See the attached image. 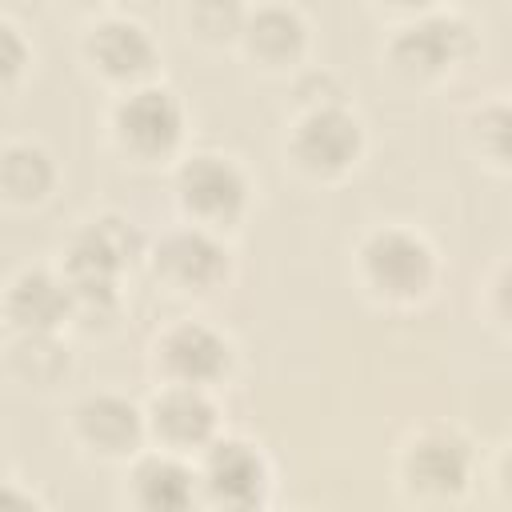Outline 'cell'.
<instances>
[{"mask_svg":"<svg viewBox=\"0 0 512 512\" xmlns=\"http://www.w3.org/2000/svg\"><path fill=\"white\" fill-rule=\"evenodd\" d=\"M476 136H480V148H484L496 164L512 168V104H492V108H484V112L476 116Z\"/></svg>","mask_w":512,"mask_h":512,"instance_id":"cell-20","label":"cell"},{"mask_svg":"<svg viewBox=\"0 0 512 512\" xmlns=\"http://www.w3.org/2000/svg\"><path fill=\"white\" fill-rule=\"evenodd\" d=\"M292 156L312 176H336L360 156V124L336 104L312 108L292 132Z\"/></svg>","mask_w":512,"mask_h":512,"instance_id":"cell-4","label":"cell"},{"mask_svg":"<svg viewBox=\"0 0 512 512\" xmlns=\"http://www.w3.org/2000/svg\"><path fill=\"white\" fill-rule=\"evenodd\" d=\"M472 52V28L456 16H424L392 40V64L404 76H436Z\"/></svg>","mask_w":512,"mask_h":512,"instance_id":"cell-6","label":"cell"},{"mask_svg":"<svg viewBox=\"0 0 512 512\" xmlns=\"http://www.w3.org/2000/svg\"><path fill=\"white\" fill-rule=\"evenodd\" d=\"M0 180H4V192L12 200L28 204V200H40L52 188L56 172H52V160H48L44 148H36V144H8L4 148V164H0Z\"/></svg>","mask_w":512,"mask_h":512,"instance_id":"cell-17","label":"cell"},{"mask_svg":"<svg viewBox=\"0 0 512 512\" xmlns=\"http://www.w3.org/2000/svg\"><path fill=\"white\" fill-rule=\"evenodd\" d=\"M72 4H92V0H72Z\"/></svg>","mask_w":512,"mask_h":512,"instance_id":"cell-25","label":"cell"},{"mask_svg":"<svg viewBox=\"0 0 512 512\" xmlns=\"http://www.w3.org/2000/svg\"><path fill=\"white\" fill-rule=\"evenodd\" d=\"M140 248V236L132 224L104 216L92 220L68 248V284L72 292H100L112 288L116 272L132 260V252Z\"/></svg>","mask_w":512,"mask_h":512,"instance_id":"cell-3","label":"cell"},{"mask_svg":"<svg viewBox=\"0 0 512 512\" xmlns=\"http://www.w3.org/2000/svg\"><path fill=\"white\" fill-rule=\"evenodd\" d=\"M72 312V284L52 280L48 272H24L8 288V316L20 332H56Z\"/></svg>","mask_w":512,"mask_h":512,"instance_id":"cell-13","label":"cell"},{"mask_svg":"<svg viewBox=\"0 0 512 512\" xmlns=\"http://www.w3.org/2000/svg\"><path fill=\"white\" fill-rule=\"evenodd\" d=\"M12 368L28 384H52L68 368V352L52 340V332H24V344L12 352Z\"/></svg>","mask_w":512,"mask_h":512,"instance_id":"cell-18","label":"cell"},{"mask_svg":"<svg viewBox=\"0 0 512 512\" xmlns=\"http://www.w3.org/2000/svg\"><path fill=\"white\" fill-rule=\"evenodd\" d=\"M392 8H428V4H436V0H388Z\"/></svg>","mask_w":512,"mask_h":512,"instance_id":"cell-24","label":"cell"},{"mask_svg":"<svg viewBox=\"0 0 512 512\" xmlns=\"http://www.w3.org/2000/svg\"><path fill=\"white\" fill-rule=\"evenodd\" d=\"M244 40L252 56L268 64L296 60L304 48V20L292 8H260L252 20H244Z\"/></svg>","mask_w":512,"mask_h":512,"instance_id":"cell-16","label":"cell"},{"mask_svg":"<svg viewBox=\"0 0 512 512\" xmlns=\"http://www.w3.org/2000/svg\"><path fill=\"white\" fill-rule=\"evenodd\" d=\"M76 432L88 448H96L104 456H120V452L136 448V440L144 432V416L136 412V404H128L120 396H88L76 404Z\"/></svg>","mask_w":512,"mask_h":512,"instance_id":"cell-14","label":"cell"},{"mask_svg":"<svg viewBox=\"0 0 512 512\" xmlns=\"http://www.w3.org/2000/svg\"><path fill=\"white\" fill-rule=\"evenodd\" d=\"M156 360H160V368L168 372L172 384H200L204 388V384H212L228 372L232 352H228L224 336L188 320V324H176L172 332H164V340L156 348Z\"/></svg>","mask_w":512,"mask_h":512,"instance_id":"cell-8","label":"cell"},{"mask_svg":"<svg viewBox=\"0 0 512 512\" xmlns=\"http://www.w3.org/2000/svg\"><path fill=\"white\" fill-rule=\"evenodd\" d=\"M196 472H188L180 460L172 456H144L136 468H132V492H136V504L144 508H156V512H176V508H188L196 500Z\"/></svg>","mask_w":512,"mask_h":512,"instance_id":"cell-15","label":"cell"},{"mask_svg":"<svg viewBox=\"0 0 512 512\" xmlns=\"http://www.w3.org/2000/svg\"><path fill=\"white\" fill-rule=\"evenodd\" d=\"M176 196L188 216L200 224H232L248 204V180L244 172L224 156H192L176 172Z\"/></svg>","mask_w":512,"mask_h":512,"instance_id":"cell-2","label":"cell"},{"mask_svg":"<svg viewBox=\"0 0 512 512\" xmlns=\"http://www.w3.org/2000/svg\"><path fill=\"white\" fill-rule=\"evenodd\" d=\"M156 276L184 292H212L228 276V252L208 232L184 228L156 248Z\"/></svg>","mask_w":512,"mask_h":512,"instance_id":"cell-9","label":"cell"},{"mask_svg":"<svg viewBox=\"0 0 512 512\" xmlns=\"http://www.w3.org/2000/svg\"><path fill=\"white\" fill-rule=\"evenodd\" d=\"M360 264H364V280L388 300H412L436 276V256L428 240L408 228L372 232L360 248Z\"/></svg>","mask_w":512,"mask_h":512,"instance_id":"cell-1","label":"cell"},{"mask_svg":"<svg viewBox=\"0 0 512 512\" xmlns=\"http://www.w3.org/2000/svg\"><path fill=\"white\" fill-rule=\"evenodd\" d=\"M500 476H504V484H508V492H512V448H508V456H504V464H500Z\"/></svg>","mask_w":512,"mask_h":512,"instance_id":"cell-23","label":"cell"},{"mask_svg":"<svg viewBox=\"0 0 512 512\" xmlns=\"http://www.w3.org/2000/svg\"><path fill=\"white\" fill-rule=\"evenodd\" d=\"M4 48H8V56H4V76L12 80V76L20 72V60H24V48H20V36H16L12 24H4Z\"/></svg>","mask_w":512,"mask_h":512,"instance_id":"cell-21","label":"cell"},{"mask_svg":"<svg viewBox=\"0 0 512 512\" xmlns=\"http://www.w3.org/2000/svg\"><path fill=\"white\" fill-rule=\"evenodd\" d=\"M188 28L208 44L232 40L236 32H244L240 0H188Z\"/></svg>","mask_w":512,"mask_h":512,"instance_id":"cell-19","label":"cell"},{"mask_svg":"<svg viewBox=\"0 0 512 512\" xmlns=\"http://www.w3.org/2000/svg\"><path fill=\"white\" fill-rule=\"evenodd\" d=\"M496 312L504 320H512V264H504L496 276Z\"/></svg>","mask_w":512,"mask_h":512,"instance_id":"cell-22","label":"cell"},{"mask_svg":"<svg viewBox=\"0 0 512 512\" xmlns=\"http://www.w3.org/2000/svg\"><path fill=\"white\" fill-rule=\"evenodd\" d=\"M184 112L168 88H136L116 104V136L136 156H164L180 144Z\"/></svg>","mask_w":512,"mask_h":512,"instance_id":"cell-5","label":"cell"},{"mask_svg":"<svg viewBox=\"0 0 512 512\" xmlns=\"http://www.w3.org/2000/svg\"><path fill=\"white\" fill-rule=\"evenodd\" d=\"M152 432L168 448H200L216 432V408L200 384H172L152 400Z\"/></svg>","mask_w":512,"mask_h":512,"instance_id":"cell-10","label":"cell"},{"mask_svg":"<svg viewBox=\"0 0 512 512\" xmlns=\"http://www.w3.org/2000/svg\"><path fill=\"white\" fill-rule=\"evenodd\" d=\"M84 48H88L92 64L112 80H140L156 68V44L132 20H100L88 32Z\"/></svg>","mask_w":512,"mask_h":512,"instance_id":"cell-11","label":"cell"},{"mask_svg":"<svg viewBox=\"0 0 512 512\" xmlns=\"http://www.w3.org/2000/svg\"><path fill=\"white\" fill-rule=\"evenodd\" d=\"M200 484L212 504L224 508H252L268 492V464L264 456L244 440H216L204 452Z\"/></svg>","mask_w":512,"mask_h":512,"instance_id":"cell-7","label":"cell"},{"mask_svg":"<svg viewBox=\"0 0 512 512\" xmlns=\"http://www.w3.org/2000/svg\"><path fill=\"white\" fill-rule=\"evenodd\" d=\"M404 476L412 480V488H420L428 496L460 492L464 480H468V448H464V440L452 436V432H424L404 456Z\"/></svg>","mask_w":512,"mask_h":512,"instance_id":"cell-12","label":"cell"}]
</instances>
